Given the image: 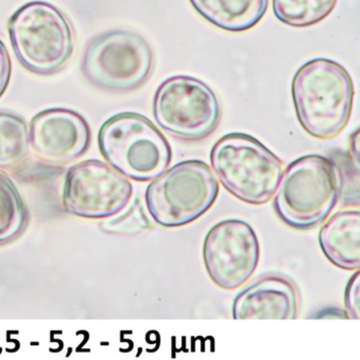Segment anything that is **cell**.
I'll use <instances>...</instances> for the list:
<instances>
[{
    "label": "cell",
    "mask_w": 360,
    "mask_h": 360,
    "mask_svg": "<svg viewBox=\"0 0 360 360\" xmlns=\"http://www.w3.org/2000/svg\"><path fill=\"white\" fill-rule=\"evenodd\" d=\"M28 223V212L13 181L0 172V245L20 237Z\"/></svg>",
    "instance_id": "obj_15"
},
{
    "label": "cell",
    "mask_w": 360,
    "mask_h": 360,
    "mask_svg": "<svg viewBox=\"0 0 360 360\" xmlns=\"http://www.w3.org/2000/svg\"><path fill=\"white\" fill-rule=\"evenodd\" d=\"M216 174L205 162L186 160L167 168L147 187L145 202L153 220L165 229L195 222L219 195Z\"/></svg>",
    "instance_id": "obj_5"
},
{
    "label": "cell",
    "mask_w": 360,
    "mask_h": 360,
    "mask_svg": "<svg viewBox=\"0 0 360 360\" xmlns=\"http://www.w3.org/2000/svg\"><path fill=\"white\" fill-rule=\"evenodd\" d=\"M292 96L299 123L314 138H335L349 124L353 82L334 60L316 58L301 66L292 79Z\"/></svg>",
    "instance_id": "obj_1"
},
{
    "label": "cell",
    "mask_w": 360,
    "mask_h": 360,
    "mask_svg": "<svg viewBox=\"0 0 360 360\" xmlns=\"http://www.w3.org/2000/svg\"><path fill=\"white\" fill-rule=\"evenodd\" d=\"M10 39L18 62L30 72L60 71L73 52V31L66 16L51 4L32 1L12 15Z\"/></svg>",
    "instance_id": "obj_6"
},
{
    "label": "cell",
    "mask_w": 360,
    "mask_h": 360,
    "mask_svg": "<svg viewBox=\"0 0 360 360\" xmlns=\"http://www.w3.org/2000/svg\"><path fill=\"white\" fill-rule=\"evenodd\" d=\"M134 193L131 183L109 164L87 160L67 172L63 206L68 214L102 220L123 212Z\"/></svg>",
    "instance_id": "obj_9"
},
{
    "label": "cell",
    "mask_w": 360,
    "mask_h": 360,
    "mask_svg": "<svg viewBox=\"0 0 360 360\" xmlns=\"http://www.w3.org/2000/svg\"><path fill=\"white\" fill-rule=\"evenodd\" d=\"M153 67L149 44L125 30L103 33L84 53L82 71L88 82L109 92H129L146 83Z\"/></svg>",
    "instance_id": "obj_7"
},
{
    "label": "cell",
    "mask_w": 360,
    "mask_h": 360,
    "mask_svg": "<svg viewBox=\"0 0 360 360\" xmlns=\"http://www.w3.org/2000/svg\"><path fill=\"white\" fill-rule=\"evenodd\" d=\"M149 229H151L150 221L147 218L142 204L139 201L134 202V205L125 214L104 224V231L124 235H134Z\"/></svg>",
    "instance_id": "obj_18"
},
{
    "label": "cell",
    "mask_w": 360,
    "mask_h": 360,
    "mask_svg": "<svg viewBox=\"0 0 360 360\" xmlns=\"http://www.w3.org/2000/svg\"><path fill=\"white\" fill-rule=\"evenodd\" d=\"M193 9L210 24L227 32H244L259 24L269 0H189Z\"/></svg>",
    "instance_id": "obj_14"
},
{
    "label": "cell",
    "mask_w": 360,
    "mask_h": 360,
    "mask_svg": "<svg viewBox=\"0 0 360 360\" xmlns=\"http://www.w3.org/2000/svg\"><path fill=\"white\" fill-rule=\"evenodd\" d=\"M260 260V243L252 225L226 219L208 231L203 261L212 281L223 290L241 288L254 275Z\"/></svg>",
    "instance_id": "obj_10"
},
{
    "label": "cell",
    "mask_w": 360,
    "mask_h": 360,
    "mask_svg": "<svg viewBox=\"0 0 360 360\" xmlns=\"http://www.w3.org/2000/svg\"><path fill=\"white\" fill-rule=\"evenodd\" d=\"M359 271L352 276L351 279L347 282L345 292V305L349 318L352 319H359Z\"/></svg>",
    "instance_id": "obj_19"
},
{
    "label": "cell",
    "mask_w": 360,
    "mask_h": 360,
    "mask_svg": "<svg viewBox=\"0 0 360 360\" xmlns=\"http://www.w3.org/2000/svg\"><path fill=\"white\" fill-rule=\"evenodd\" d=\"M210 164L223 187L252 205L271 201L283 174V164L275 153L241 132L225 134L214 145Z\"/></svg>",
    "instance_id": "obj_3"
},
{
    "label": "cell",
    "mask_w": 360,
    "mask_h": 360,
    "mask_svg": "<svg viewBox=\"0 0 360 360\" xmlns=\"http://www.w3.org/2000/svg\"><path fill=\"white\" fill-rule=\"evenodd\" d=\"M11 79V60L5 44L0 41V98L4 96Z\"/></svg>",
    "instance_id": "obj_20"
},
{
    "label": "cell",
    "mask_w": 360,
    "mask_h": 360,
    "mask_svg": "<svg viewBox=\"0 0 360 360\" xmlns=\"http://www.w3.org/2000/svg\"><path fill=\"white\" fill-rule=\"evenodd\" d=\"M158 125L179 140L200 141L218 127L221 107L204 82L195 77H169L158 88L153 98Z\"/></svg>",
    "instance_id": "obj_8"
},
{
    "label": "cell",
    "mask_w": 360,
    "mask_h": 360,
    "mask_svg": "<svg viewBox=\"0 0 360 360\" xmlns=\"http://www.w3.org/2000/svg\"><path fill=\"white\" fill-rule=\"evenodd\" d=\"M341 176L336 164L320 155H307L283 170L274 195L280 220L297 231L315 229L338 203Z\"/></svg>",
    "instance_id": "obj_2"
},
{
    "label": "cell",
    "mask_w": 360,
    "mask_h": 360,
    "mask_svg": "<svg viewBox=\"0 0 360 360\" xmlns=\"http://www.w3.org/2000/svg\"><path fill=\"white\" fill-rule=\"evenodd\" d=\"M98 141L109 165L136 182L153 181L172 163V149L167 139L140 113L113 115L103 124Z\"/></svg>",
    "instance_id": "obj_4"
},
{
    "label": "cell",
    "mask_w": 360,
    "mask_h": 360,
    "mask_svg": "<svg viewBox=\"0 0 360 360\" xmlns=\"http://www.w3.org/2000/svg\"><path fill=\"white\" fill-rule=\"evenodd\" d=\"M324 256L335 266L357 271L360 266V212L339 210L322 225L318 236Z\"/></svg>",
    "instance_id": "obj_13"
},
{
    "label": "cell",
    "mask_w": 360,
    "mask_h": 360,
    "mask_svg": "<svg viewBox=\"0 0 360 360\" xmlns=\"http://www.w3.org/2000/svg\"><path fill=\"white\" fill-rule=\"evenodd\" d=\"M30 153L28 126L22 117L0 112V169H14Z\"/></svg>",
    "instance_id": "obj_16"
},
{
    "label": "cell",
    "mask_w": 360,
    "mask_h": 360,
    "mask_svg": "<svg viewBox=\"0 0 360 360\" xmlns=\"http://www.w3.org/2000/svg\"><path fill=\"white\" fill-rule=\"evenodd\" d=\"M299 294L288 278L269 274L258 278L236 296L233 302L235 320L296 319Z\"/></svg>",
    "instance_id": "obj_12"
},
{
    "label": "cell",
    "mask_w": 360,
    "mask_h": 360,
    "mask_svg": "<svg viewBox=\"0 0 360 360\" xmlns=\"http://www.w3.org/2000/svg\"><path fill=\"white\" fill-rule=\"evenodd\" d=\"M29 136L37 158L56 165L79 159L91 143V130L86 120L65 108L47 109L35 115Z\"/></svg>",
    "instance_id": "obj_11"
},
{
    "label": "cell",
    "mask_w": 360,
    "mask_h": 360,
    "mask_svg": "<svg viewBox=\"0 0 360 360\" xmlns=\"http://www.w3.org/2000/svg\"><path fill=\"white\" fill-rule=\"evenodd\" d=\"M338 0H273L276 18L295 28H307L326 20Z\"/></svg>",
    "instance_id": "obj_17"
}]
</instances>
